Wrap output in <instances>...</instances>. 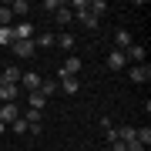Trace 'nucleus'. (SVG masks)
I'll return each mask as SVG.
<instances>
[{
    "label": "nucleus",
    "mask_w": 151,
    "mask_h": 151,
    "mask_svg": "<svg viewBox=\"0 0 151 151\" xmlns=\"http://www.w3.org/2000/svg\"><path fill=\"white\" fill-rule=\"evenodd\" d=\"M81 70H84V60L77 57V54H70L64 64H60V77H77Z\"/></svg>",
    "instance_id": "obj_1"
},
{
    "label": "nucleus",
    "mask_w": 151,
    "mask_h": 151,
    "mask_svg": "<svg viewBox=\"0 0 151 151\" xmlns=\"http://www.w3.org/2000/svg\"><path fill=\"white\" fill-rule=\"evenodd\" d=\"M10 50H14V57L27 60V57H34V50H37V44H34V40H14V44H10Z\"/></svg>",
    "instance_id": "obj_2"
},
{
    "label": "nucleus",
    "mask_w": 151,
    "mask_h": 151,
    "mask_svg": "<svg viewBox=\"0 0 151 151\" xmlns=\"http://www.w3.org/2000/svg\"><path fill=\"white\" fill-rule=\"evenodd\" d=\"M40 84H44V77L37 74V70H27V74H20V84H17V87H24V91H40Z\"/></svg>",
    "instance_id": "obj_3"
},
{
    "label": "nucleus",
    "mask_w": 151,
    "mask_h": 151,
    "mask_svg": "<svg viewBox=\"0 0 151 151\" xmlns=\"http://www.w3.org/2000/svg\"><path fill=\"white\" fill-rule=\"evenodd\" d=\"M128 77H131L134 84H148V81H151V67H148V64H131Z\"/></svg>",
    "instance_id": "obj_4"
},
{
    "label": "nucleus",
    "mask_w": 151,
    "mask_h": 151,
    "mask_svg": "<svg viewBox=\"0 0 151 151\" xmlns=\"http://www.w3.org/2000/svg\"><path fill=\"white\" fill-rule=\"evenodd\" d=\"M108 67H111V70H124V67H128V57H124V50H118V47L111 50V54H108Z\"/></svg>",
    "instance_id": "obj_5"
},
{
    "label": "nucleus",
    "mask_w": 151,
    "mask_h": 151,
    "mask_svg": "<svg viewBox=\"0 0 151 151\" xmlns=\"http://www.w3.org/2000/svg\"><path fill=\"white\" fill-rule=\"evenodd\" d=\"M17 94H20V87H17V84H0V104H14Z\"/></svg>",
    "instance_id": "obj_6"
},
{
    "label": "nucleus",
    "mask_w": 151,
    "mask_h": 151,
    "mask_svg": "<svg viewBox=\"0 0 151 151\" xmlns=\"http://www.w3.org/2000/svg\"><path fill=\"white\" fill-rule=\"evenodd\" d=\"M17 118H20L17 104H0V124H14Z\"/></svg>",
    "instance_id": "obj_7"
},
{
    "label": "nucleus",
    "mask_w": 151,
    "mask_h": 151,
    "mask_svg": "<svg viewBox=\"0 0 151 151\" xmlns=\"http://www.w3.org/2000/svg\"><path fill=\"white\" fill-rule=\"evenodd\" d=\"M14 37H17V40H34V24L20 20V24L14 27Z\"/></svg>",
    "instance_id": "obj_8"
},
{
    "label": "nucleus",
    "mask_w": 151,
    "mask_h": 151,
    "mask_svg": "<svg viewBox=\"0 0 151 151\" xmlns=\"http://www.w3.org/2000/svg\"><path fill=\"white\" fill-rule=\"evenodd\" d=\"M74 17H77V20H81V24H84V27L91 30V34H94L97 27H101V20H97V17H94L91 10H81V14H74Z\"/></svg>",
    "instance_id": "obj_9"
},
{
    "label": "nucleus",
    "mask_w": 151,
    "mask_h": 151,
    "mask_svg": "<svg viewBox=\"0 0 151 151\" xmlns=\"http://www.w3.org/2000/svg\"><path fill=\"white\" fill-rule=\"evenodd\" d=\"M124 57H128V64H141V60H145V47H141V44H131V47L124 50Z\"/></svg>",
    "instance_id": "obj_10"
},
{
    "label": "nucleus",
    "mask_w": 151,
    "mask_h": 151,
    "mask_svg": "<svg viewBox=\"0 0 151 151\" xmlns=\"http://www.w3.org/2000/svg\"><path fill=\"white\" fill-rule=\"evenodd\" d=\"M20 74H24V70L10 64V67L4 70V74H0V84H20Z\"/></svg>",
    "instance_id": "obj_11"
},
{
    "label": "nucleus",
    "mask_w": 151,
    "mask_h": 151,
    "mask_svg": "<svg viewBox=\"0 0 151 151\" xmlns=\"http://www.w3.org/2000/svg\"><path fill=\"white\" fill-rule=\"evenodd\" d=\"M57 87H60L64 94H77V91H81V81H77V77H60Z\"/></svg>",
    "instance_id": "obj_12"
},
{
    "label": "nucleus",
    "mask_w": 151,
    "mask_h": 151,
    "mask_svg": "<svg viewBox=\"0 0 151 151\" xmlns=\"http://www.w3.org/2000/svg\"><path fill=\"white\" fill-rule=\"evenodd\" d=\"M27 101H30V111H44V108H47V97H44L40 91H30Z\"/></svg>",
    "instance_id": "obj_13"
},
{
    "label": "nucleus",
    "mask_w": 151,
    "mask_h": 151,
    "mask_svg": "<svg viewBox=\"0 0 151 151\" xmlns=\"http://www.w3.org/2000/svg\"><path fill=\"white\" fill-rule=\"evenodd\" d=\"M10 14L14 17H27L30 14V4H27V0H14V4H10Z\"/></svg>",
    "instance_id": "obj_14"
},
{
    "label": "nucleus",
    "mask_w": 151,
    "mask_h": 151,
    "mask_svg": "<svg viewBox=\"0 0 151 151\" xmlns=\"http://www.w3.org/2000/svg\"><path fill=\"white\" fill-rule=\"evenodd\" d=\"M54 17H57V24H60V27H67V24L74 20V14H70V7H67V4H60V10H57Z\"/></svg>",
    "instance_id": "obj_15"
},
{
    "label": "nucleus",
    "mask_w": 151,
    "mask_h": 151,
    "mask_svg": "<svg viewBox=\"0 0 151 151\" xmlns=\"http://www.w3.org/2000/svg\"><path fill=\"white\" fill-rule=\"evenodd\" d=\"M87 10H91V14L97 17V20H101V17L108 14V4H104V0H91V4H87Z\"/></svg>",
    "instance_id": "obj_16"
},
{
    "label": "nucleus",
    "mask_w": 151,
    "mask_h": 151,
    "mask_svg": "<svg viewBox=\"0 0 151 151\" xmlns=\"http://www.w3.org/2000/svg\"><path fill=\"white\" fill-rule=\"evenodd\" d=\"M114 40H118V50H128L131 44H134V40H131V34H128V30H118V34H114Z\"/></svg>",
    "instance_id": "obj_17"
},
{
    "label": "nucleus",
    "mask_w": 151,
    "mask_h": 151,
    "mask_svg": "<svg viewBox=\"0 0 151 151\" xmlns=\"http://www.w3.org/2000/svg\"><path fill=\"white\" fill-rule=\"evenodd\" d=\"M54 44H57V47H64V50H70V47H74V37L64 30V34H54Z\"/></svg>",
    "instance_id": "obj_18"
},
{
    "label": "nucleus",
    "mask_w": 151,
    "mask_h": 151,
    "mask_svg": "<svg viewBox=\"0 0 151 151\" xmlns=\"http://www.w3.org/2000/svg\"><path fill=\"white\" fill-rule=\"evenodd\" d=\"M17 37H14V27H0V47H10Z\"/></svg>",
    "instance_id": "obj_19"
},
{
    "label": "nucleus",
    "mask_w": 151,
    "mask_h": 151,
    "mask_svg": "<svg viewBox=\"0 0 151 151\" xmlns=\"http://www.w3.org/2000/svg\"><path fill=\"white\" fill-rule=\"evenodd\" d=\"M57 91H60V87H57V81H44V84H40V94H44V97H54Z\"/></svg>",
    "instance_id": "obj_20"
},
{
    "label": "nucleus",
    "mask_w": 151,
    "mask_h": 151,
    "mask_svg": "<svg viewBox=\"0 0 151 151\" xmlns=\"http://www.w3.org/2000/svg\"><path fill=\"white\" fill-rule=\"evenodd\" d=\"M10 4H0V27H10Z\"/></svg>",
    "instance_id": "obj_21"
},
{
    "label": "nucleus",
    "mask_w": 151,
    "mask_h": 151,
    "mask_svg": "<svg viewBox=\"0 0 151 151\" xmlns=\"http://www.w3.org/2000/svg\"><path fill=\"white\" fill-rule=\"evenodd\" d=\"M134 141L148 148V145H151V128H138V138H134Z\"/></svg>",
    "instance_id": "obj_22"
},
{
    "label": "nucleus",
    "mask_w": 151,
    "mask_h": 151,
    "mask_svg": "<svg viewBox=\"0 0 151 151\" xmlns=\"http://www.w3.org/2000/svg\"><path fill=\"white\" fill-rule=\"evenodd\" d=\"M37 47H54V34H40V37H34Z\"/></svg>",
    "instance_id": "obj_23"
},
{
    "label": "nucleus",
    "mask_w": 151,
    "mask_h": 151,
    "mask_svg": "<svg viewBox=\"0 0 151 151\" xmlns=\"http://www.w3.org/2000/svg\"><path fill=\"white\" fill-rule=\"evenodd\" d=\"M10 128H14V134H27V131H30V124L24 121V118H17V121L10 124Z\"/></svg>",
    "instance_id": "obj_24"
},
{
    "label": "nucleus",
    "mask_w": 151,
    "mask_h": 151,
    "mask_svg": "<svg viewBox=\"0 0 151 151\" xmlns=\"http://www.w3.org/2000/svg\"><path fill=\"white\" fill-rule=\"evenodd\" d=\"M40 7H44V10H54V14H57V10H60V0H44Z\"/></svg>",
    "instance_id": "obj_25"
},
{
    "label": "nucleus",
    "mask_w": 151,
    "mask_h": 151,
    "mask_svg": "<svg viewBox=\"0 0 151 151\" xmlns=\"http://www.w3.org/2000/svg\"><path fill=\"white\" fill-rule=\"evenodd\" d=\"M124 151H145V145H138V141H128V145H124Z\"/></svg>",
    "instance_id": "obj_26"
},
{
    "label": "nucleus",
    "mask_w": 151,
    "mask_h": 151,
    "mask_svg": "<svg viewBox=\"0 0 151 151\" xmlns=\"http://www.w3.org/2000/svg\"><path fill=\"white\" fill-rule=\"evenodd\" d=\"M111 151H124V141H111Z\"/></svg>",
    "instance_id": "obj_27"
},
{
    "label": "nucleus",
    "mask_w": 151,
    "mask_h": 151,
    "mask_svg": "<svg viewBox=\"0 0 151 151\" xmlns=\"http://www.w3.org/2000/svg\"><path fill=\"white\" fill-rule=\"evenodd\" d=\"M4 128H7V124H0V134H4Z\"/></svg>",
    "instance_id": "obj_28"
}]
</instances>
